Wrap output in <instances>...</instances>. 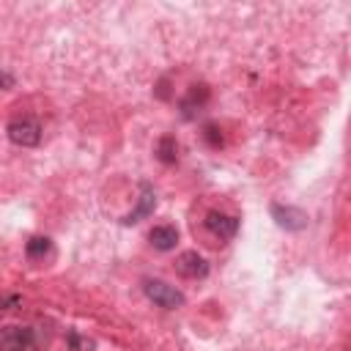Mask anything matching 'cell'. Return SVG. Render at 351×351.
<instances>
[{"mask_svg":"<svg viewBox=\"0 0 351 351\" xmlns=\"http://www.w3.org/2000/svg\"><path fill=\"white\" fill-rule=\"evenodd\" d=\"M5 132H8V140L14 145H22V148H33V145L41 143V126L30 115H19V118L8 121Z\"/></svg>","mask_w":351,"mask_h":351,"instance_id":"6da1fadb","label":"cell"},{"mask_svg":"<svg viewBox=\"0 0 351 351\" xmlns=\"http://www.w3.org/2000/svg\"><path fill=\"white\" fill-rule=\"evenodd\" d=\"M143 291H145V296H148L154 304H159V307H165V310H176V307H181V304L186 302L184 293H181L176 285L165 282V280H145V282H143Z\"/></svg>","mask_w":351,"mask_h":351,"instance_id":"7a4b0ae2","label":"cell"},{"mask_svg":"<svg viewBox=\"0 0 351 351\" xmlns=\"http://www.w3.org/2000/svg\"><path fill=\"white\" fill-rule=\"evenodd\" d=\"M271 219L282 228V230H304L307 228V214L296 206H285V203H271L269 206Z\"/></svg>","mask_w":351,"mask_h":351,"instance_id":"3957f363","label":"cell"},{"mask_svg":"<svg viewBox=\"0 0 351 351\" xmlns=\"http://www.w3.org/2000/svg\"><path fill=\"white\" fill-rule=\"evenodd\" d=\"M176 271H178L181 277H186V280H200V277L208 274V261H206L200 252L186 250V252H181V255L176 258Z\"/></svg>","mask_w":351,"mask_h":351,"instance_id":"277c9868","label":"cell"},{"mask_svg":"<svg viewBox=\"0 0 351 351\" xmlns=\"http://www.w3.org/2000/svg\"><path fill=\"white\" fill-rule=\"evenodd\" d=\"M203 222H206V228H208L214 236H219L222 241L233 239V236H236V230H239V219H236V217H230V214H222V211H208Z\"/></svg>","mask_w":351,"mask_h":351,"instance_id":"5b68a950","label":"cell"},{"mask_svg":"<svg viewBox=\"0 0 351 351\" xmlns=\"http://www.w3.org/2000/svg\"><path fill=\"white\" fill-rule=\"evenodd\" d=\"M3 351H33V332L25 326H5Z\"/></svg>","mask_w":351,"mask_h":351,"instance_id":"8992f818","label":"cell"},{"mask_svg":"<svg viewBox=\"0 0 351 351\" xmlns=\"http://www.w3.org/2000/svg\"><path fill=\"white\" fill-rule=\"evenodd\" d=\"M154 206H156V195H154V189L145 184V186H143V192H140V197H137V206H134V211H129V214L123 217V222H126V225H134V222H140L143 217H148V214L154 211Z\"/></svg>","mask_w":351,"mask_h":351,"instance_id":"52a82bcc","label":"cell"},{"mask_svg":"<svg viewBox=\"0 0 351 351\" xmlns=\"http://www.w3.org/2000/svg\"><path fill=\"white\" fill-rule=\"evenodd\" d=\"M148 239H151V244H154L159 252H167V250L176 247V241H178V230H176L173 225H154L151 233H148Z\"/></svg>","mask_w":351,"mask_h":351,"instance_id":"ba28073f","label":"cell"},{"mask_svg":"<svg viewBox=\"0 0 351 351\" xmlns=\"http://www.w3.org/2000/svg\"><path fill=\"white\" fill-rule=\"evenodd\" d=\"M49 250H52V241H49L47 236H33V239H27V244H25V255H27L30 261H41Z\"/></svg>","mask_w":351,"mask_h":351,"instance_id":"9c48e42d","label":"cell"},{"mask_svg":"<svg viewBox=\"0 0 351 351\" xmlns=\"http://www.w3.org/2000/svg\"><path fill=\"white\" fill-rule=\"evenodd\" d=\"M206 96H208L206 85H192V88H189V96L181 101V110H184V115L189 118V115H192V104H197V107H200V104L206 101Z\"/></svg>","mask_w":351,"mask_h":351,"instance_id":"30bf717a","label":"cell"},{"mask_svg":"<svg viewBox=\"0 0 351 351\" xmlns=\"http://www.w3.org/2000/svg\"><path fill=\"white\" fill-rule=\"evenodd\" d=\"M176 151H178V145H176L173 137H162L159 145H156V156H159L165 165H173V162H176Z\"/></svg>","mask_w":351,"mask_h":351,"instance_id":"8fae6325","label":"cell"},{"mask_svg":"<svg viewBox=\"0 0 351 351\" xmlns=\"http://www.w3.org/2000/svg\"><path fill=\"white\" fill-rule=\"evenodd\" d=\"M206 140H208V143H211L214 148H217V145L222 143V137H219V132H217V126H206Z\"/></svg>","mask_w":351,"mask_h":351,"instance_id":"7c38bea8","label":"cell"},{"mask_svg":"<svg viewBox=\"0 0 351 351\" xmlns=\"http://www.w3.org/2000/svg\"><path fill=\"white\" fill-rule=\"evenodd\" d=\"M3 85H5V90H8V88H14V80H11V74H8V71H3Z\"/></svg>","mask_w":351,"mask_h":351,"instance_id":"4fadbf2b","label":"cell"}]
</instances>
